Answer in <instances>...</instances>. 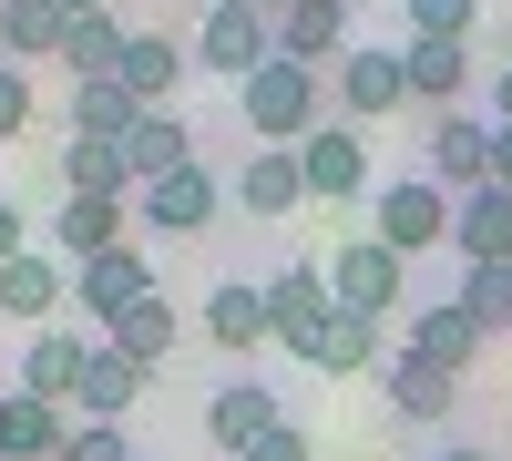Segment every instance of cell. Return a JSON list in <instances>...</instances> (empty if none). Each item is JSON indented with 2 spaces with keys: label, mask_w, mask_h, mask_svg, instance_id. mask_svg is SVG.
Masks as SVG:
<instances>
[{
  "label": "cell",
  "mask_w": 512,
  "mask_h": 461,
  "mask_svg": "<svg viewBox=\"0 0 512 461\" xmlns=\"http://www.w3.org/2000/svg\"><path fill=\"white\" fill-rule=\"evenodd\" d=\"M236 113H246V134L256 144H308L318 123H328V72H297V62H267L256 82H236Z\"/></svg>",
  "instance_id": "obj_1"
},
{
  "label": "cell",
  "mask_w": 512,
  "mask_h": 461,
  "mask_svg": "<svg viewBox=\"0 0 512 461\" xmlns=\"http://www.w3.org/2000/svg\"><path fill=\"white\" fill-rule=\"evenodd\" d=\"M451 216H461V195L431 185V175H390V185L369 195V236L400 246V257H431V246H451Z\"/></svg>",
  "instance_id": "obj_2"
},
{
  "label": "cell",
  "mask_w": 512,
  "mask_h": 461,
  "mask_svg": "<svg viewBox=\"0 0 512 461\" xmlns=\"http://www.w3.org/2000/svg\"><path fill=\"white\" fill-rule=\"evenodd\" d=\"M328 298L390 328V308L410 298V257H400V246H379V236H359V246H338V257H328Z\"/></svg>",
  "instance_id": "obj_3"
},
{
  "label": "cell",
  "mask_w": 512,
  "mask_h": 461,
  "mask_svg": "<svg viewBox=\"0 0 512 461\" xmlns=\"http://www.w3.org/2000/svg\"><path fill=\"white\" fill-rule=\"evenodd\" d=\"M185 52H195V72H216V82H256L277 62V21L267 11H205Z\"/></svg>",
  "instance_id": "obj_4"
},
{
  "label": "cell",
  "mask_w": 512,
  "mask_h": 461,
  "mask_svg": "<svg viewBox=\"0 0 512 461\" xmlns=\"http://www.w3.org/2000/svg\"><path fill=\"white\" fill-rule=\"evenodd\" d=\"M328 103L349 113V123H379V113H400V103H410V72H400V41H349V62L328 72Z\"/></svg>",
  "instance_id": "obj_5"
},
{
  "label": "cell",
  "mask_w": 512,
  "mask_h": 461,
  "mask_svg": "<svg viewBox=\"0 0 512 461\" xmlns=\"http://www.w3.org/2000/svg\"><path fill=\"white\" fill-rule=\"evenodd\" d=\"M297 164H308V195H328V205L379 195V175H369V123H349V113H328L318 134L297 144Z\"/></svg>",
  "instance_id": "obj_6"
},
{
  "label": "cell",
  "mask_w": 512,
  "mask_h": 461,
  "mask_svg": "<svg viewBox=\"0 0 512 461\" xmlns=\"http://www.w3.org/2000/svg\"><path fill=\"white\" fill-rule=\"evenodd\" d=\"M328 318H338V298H328V257H318V267H277V277H267V339H277L287 359H308Z\"/></svg>",
  "instance_id": "obj_7"
},
{
  "label": "cell",
  "mask_w": 512,
  "mask_h": 461,
  "mask_svg": "<svg viewBox=\"0 0 512 461\" xmlns=\"http://www.w3.org/2000/svg\"><path fill=\"white\" fill-rule=\"evenodd\" d=\"M144 298H154V267H144V246H134V236H123L113 257H93V267H72V308H82V318H103V339H113V328L134 318Z\"/></svg>",
  "instance_id": "obj_8"
},
{
  "label": "cell",
  "mask_w": 512,
  "mask_h": 461,
  "mask_svg": "<svg viewBox=\"0 0 512 461\" xmlns=\"http://www.w3.org/2000/svg\"><path fill=\"white\" fill-rule=\"evenodd\" d=\"M420 175L431 185H451V195H472V185H492V113H431V144H420Z\"/></svg>",
  "instance_id": "obj_9"
},
{
  "label": "cell",
  "mask_w": 512,
  "mask_h": 461,
  "mask_svg": "<svg viewBox=\"0 0 512 461\" xmlns=\"http://www.w3.org/2000/svg\"><path fill=\"white\" fill-rule=\"evenodd\" d=\"M267 21H277V62H297V72L349 62V0H297V11H267Z\"/></svg>",
  "instance_id": "obj_10"
},
{
  "label": "cell",
  "mask_w": 512,
  "mask_h": 461,
  "mask_svg": "<svg viewBox=\"0 0 512 461\" xmlns=\"http://www.w3.org/2000/svg\"><path fill=\"white\" fill-rule=\"evenodd\" d=\"M134 205H144L154 236H205V226H216V205H226V175H216V164H185V175L144 185Z\"/></svg>",
  "instance_id": "obj_11"
},
{
  "label": "cell",
  "mask_w": 512,
  "mask_h": 461,
  "mask_svg": "<svg viewBox=\"0 0 512 461\" xmlns=\"http://www.w3.org/2000/svg\"><path fill=\"white\" fill-rule=\"evenodd\" d=\"M369 380H379V400H390V421H451L461 410V380L431 369V359H410V349H390Z\"/></svg>",
  "instance_id": "obj_12"
},
{
  "label": "cell",
  "mask_w": 512,
  "mask_h": 461,
  "mask_svg": "<svg viewBox=\"0 0 512 461\" xmlns=\"http://www.w3.org/2000/svg\"><path fill=\"white\" fill-rule=\"evenodd\" d=\"M72 298V257H52V246H21L11 267H0V318L21 328H52V308Z\"/></svg>",
  "instance_id": "obj_13"
},
{
  "label": "cell",
  "mask_w": 512,
  "mask_h": 461,
  "mask_svg": "<svg viewBox=\"0 0 512 461\" xmlns=\"http://www.w3.org/2000/svg\"><path fill=\"white\" fill-rule=\"evenodd\" d=\"M123 236H134V216H123L113 195H52V257L93 267V257H113Z\"/></svg>",
  "instance_id": "obj_14"
},
{
  "label": "cell",
  "mask_w": 512,
  "mask_h": 461,
  "mask_svg": "<svg viewBox=\"0 0 512 461\" xmlns=\"http://www.w3.org/2000/svg\"><path fill=\"white\" fill-rule=\"evenodd\" d=\"M277 421H287V410H277V390H267V380H226L216 400H205V441H216L226 461H236V451H256Z\"/></svg>",
  "instance_id": "obj_15"
},
{
  "label": "cell",
  "mask_w": 512,
  "mask_h": 461,
  "mask_svg": "<svg viewBox=\"0 0 512 461\" xmlns=\"http://www.w3.org/2000/svg\"><path fill=\"white\" fill-rule=\"evenodd\" d=\"M185 72H195V52H185L175 31H134V41H123V72H113V82H123V93H134L144 113H164Z\"/></svg>",
  "instance_id": "obj_16"
},
{
  "label": "cell",
  "mask_w": 512,
  "mask_h": 461,
  "mask_svg": "<svg viewBox=\"0 0 512 461\" xmlns=\"http://www.w3.org/2000/svg\"><path fill=\"white\" fill-rule=\"evenodd\" d=\"M236 205H246V216H297V205H308V164H297L287 144H256L246 164H236Z\"/></svg>",
  "instance_id": "obj_17"
},
{
  "label": "cell",
  "mask_w": 512,
  "mask_h": 461,
  "mask_svg": "<svg viewBox=\"0 0 512 461\" xmlns=\"http://www.w3.org/2000/svg\"><path fill=\"white\" fill-rule=\"evenodd\" d=\"M400 349H410V359H431V369H451V380H461V369H472V349H482V318L461 308V298H431V308H420V318L400 328Z\"/></svg>",
  "instance_id": "obj_18"
},
{
  "label": "cell",
  "mask_w": 512,
  "mask_h": 461,
  "mask_svg": "<svg viewBox=\"0 0 512 461\" xmlns=\"http://www.w3.org/2000/svg\"><path fill=\"white\" fill-rule=\"evenodd\" d=\"M451 257H461V267H512V195H502V185H472V195H461Z\"/></svg>",
  "instance_id": "obj_19"
},
{
  "label": "cell",
  "mask_w": 512,
  "mask_h": 461,
  "mask_svg": "<svg viewBox=\"0 0 512 461\" xmlns=\"http://www.w3.org/2000/svg\"><path fill=\"white\" fill-rule=\"evenodd\" d=\"M82 359H93V339H72V328H31V349H21V380H11V390H31V400H62V410H72V390H82Z\"/></svg>",
  "instance_id": "obj_20"
},
{
  "label": "cell",
  "mask_w": 512,
  "mask_h": 461,
  "mask_svg": "<svg viewBox=\"0 0 512 461\" xmlns=\"http://www.w3.org/2000/svg\"><path fill=\"white\" fill-rule=\"evenodd\" d=\"M72 421L62 400H31V390H0V461H62Z\"/></svg>",
  "instance_id": "obj_21"
},
{
  "label": "cell",
  "mask_w": 512,
  "mask_h": 461,
  "mask_svg": "<svg viewBox=\"0 0 512 461\" xmlns=\"http://www.w3.org/2000/svg\"><path fill=\"white\" fill-rule=\"evenodd\" d=\"M205 339H216V349H277L267 339V277H216V298H205Z\"/></svg>",
  "instance_id": "obj_22"
},
{
  "label": "cell",
  "mask_w": 512,
  "mask_h": 461,
  "mask_svg": "<svg viewBox=\"0 0 512 461\" xmlns=\"http://www.w3.org/2000/svg\"><path fill=\"white\" fill-rule=\"evenodd\" d=\"M400 72H410V103H461L472 93V41H400Z\"/></svg>",
  "instance_id": "obj_23"
},
{
  "label": "cell",
  "mask_w": 512,
  "mask_h": 461,
  "mask_svg": "<svg viewBox=\"0 0 512 461\" xmlns=\"http://www.w3.org/2000/svg\"><path fill=\"white\" fill-rule=\"evenodd\" d=\"M134 390H144V359H123L113 339H93V359H82V390H72V410H82V421H123V410H134Z\"/></svg>",
  "instance_id": "obj_24"
},
{
  "label": "cell",
  "mask_w": 512,
  "mask_h": 461,
  "mask_svg": "<svg viewBox=\"0 0 512 461\" xmlns=\"http://www.w3.org/2000/svg\"><path fill=\"white\" fill-rule=\"evenodd\" d=\"M379 359H390V328L359 318V308H338L318 328V349H308V369H328V380H359V369H379Z\"/></svg>",
  "instance_id": "obj_25"
},
{
  "label": "cell",
  "mask_w": 512,
  "mask_h": 461,
  "mask_svg": "<svg viewBox=\"0 0 512 461\" xmlns=\"http://www.w3.org/2000/svg\"><path fill=\"white\" fill-rule=\"evenodd\" d=\"M123 41H134L123 11H82V21L62 31V72H72V82H113V72H123Z\"/></svg>",
  "instance_id": "obj_26"
},
{
  "label": "cell",
  "mask_w": 512,
  "mask_h": 461,
  "mask_svg": "<svg viewBox=\"0 0 512 461\" xmlns=\"http://www.w3.org/2000/svg\"><path fill=\"white\" fill-rule=\"evenodd\" d=\"M62 0H0V62H62Z\"/></svg>",
  "instance_id": "obj_27"
},
{
  "label": "cell",
  "mask_w": 512,
  "mask_h": 461,
  "mask_svg": "<svg viewBox=\"0 0 512 461\" xmlns=\"http://www.w3.org/2000/svg\"><path fill=\"white\" fill-rule=\"evenodd\" d=\"M62 195H113V205H134V164H123V144L62 134Z\"/></svg>",
  "instance_id": "obj_28"
},
{
  "label": "cell",
  "mask_w": 512,
  "mask_h": 461,
  "mask_svg": "<svg viewBox=\"0 0 512 461\" xmlns=\"http://www.w3.org/2000/svg\"><path fill=\"white\" fill-rule=\"evenodd\" d=\"M134 123H144V103L123 82H72V103H62V134H93V144H123Z\"/></svg>",
  "instance_id": "obj_29"
},
{
  "label": "cell",
  "mask_w": 512,
  "mask_h": 461,
  "mask_svg": "<svg viewBox=\"0 0 512 461\" xmlns=\"http://www.w3.org/2000/svg\"><path fill=\"white\" fill-rule=\"evenodd\" d=\"M123 164H134V195H144V185H164V175H185L195 144H185V123H175V113H144L134 134H123Z\"/></svg>",
  "instance_id": "obj_30"
},
{
  "label": "cell",
  "mask_w": 512,
  "mask_h": 461,
  "mask_svg": "<svg viewBox=\"0 0 512 461\" xmlns=\"http://www.w3.org/2000/svg\"><path fill=\"white\" fill-rule=\"evenodd\" d=\"M175 328H185V318H175V298H164V287H154V298H144L134 318H123V328H113V349H123V359H144V369H154L164 349H175Z\"/></svg>",
  "instance_id": "obj_31"
},
{
  "label": "cell",
  "mask_w": 512,
  "mask_h": 461,
  "mask_svg": "<svg viewBox=\"0 0 512 461\" xmlns=\"http://www.w3.org/2000/svg\"><path fill=\"white\" fill-rule=\"evenodd\" d=\"M482 0H400V41H472Z\"/></svg>",
  "instance_id": "obj_32"
},
{
  "label": "cell",
  "mask_w": 512,
  "mask_h": 461,
  "mask_svg": "<svg viewBox=\"0 0 512 461\" xmlns=\"http://www.w3.org/2000/svg\"><path fill=\"white\" fill-rule=\"evenodd\" d=\"M451 298L482 318V339H502V328H512V267H461V287H451Z\"/></svg>",
  "instance_id": "obj_33"
},
{
  "label": "cell",
  "mask_w": 512,
  "mask_h": 461,
  "mask_svg": "<svg viewBox=\"0 0 512 461\" xmlns=\"http://www.w3.org/2000/svg\"><path fill=\"white\" fill-rule=\"evenodd\" d=\"M62 461H144V451H134V431H123V421H72Z\"/></svg>",
  "instance_id": "obj_34"
},
{
  "label": "cell",
  "mask_w": 512,
  "mask_h": 461,
  "mask_svg": "<svg viewBox=\"0 0 512 461\" xmlns=\"http://www.w3.org/2000/svg\"><path fill=\"white\" fill-rule=\"evenodd\" d=\"M31 113H41V103H31V72H21V62H0V144L31 134Z\"/></svg>",
  "instance_id": "obj_35"
},
{
  "label": "cell",
  "mask_w": 512,
  "mask_h": 461,
  "mask_svg": "<svg viewBox=\"0 0 512 461\" xmlns=\"http://www.w3.org/2000/svg\"><path fill=\"white\" fill-rule=\"evenodd\" d=\"M236 461H318V441L297 431V421H277L267 441H256V451H236Z\"/></svg>",
  "instance_id": "obj_36"
},
{
  "label": "cell",
  "mask_w": 512,
  "mask_h": 461,
  "mask_svg": "<svg viewBox=\"0 0 512 461\" xmlns=\"http://www.w3.org/2000/svg\"><path fill=\"white\" fill-rule=\"evenodd\" d=\"M21 246H31V226H21V205H11V195H0V267H11V257H21Z\"/></svg>",
  "instance_id": "obj_37"
},
{
  "label": "cell",
  "mask_w": 512,
  "mask_h": 461,
  "mask_svg": "<svg viewBox=\"0 0 512 461\" xmlns=\"http://www.w3.org/2000/svg\"><path fill=\"white\" fill-rule=\"evenodd\" d=\"M492 185L512 195V123H492Z\"/></svg>",
  "instance_id": "obj_38"
},
{
  "label": "cell",
  "mask_w": 512,
  "mask_h": 461,
  "mask_svg": "<svg viewBox=\"0 0 512 461\" xmlns=\"http://www.w3.org/2000/svg\"><path fill=\"white\" fill-rule=\"evenodd\" d=\"M492 123H512V62L492 72Z\"/></svg>",
  "instance_id": "obj_39"
},
{
  "label": "cell",
  "mask_w": 512,
  "mask_h": 461,
  "mask_svg": "<svg viewBox=\"0 0 512 461\" xmlns=\"http://www.w3.org/2000/svg\"><path fill=\"white\" fill-rule=\"evenodd\" d=\"M431 461H492V451H472V441H441V451H431Z\"/></svg>",
  "instance_id": "obj_40"
},
{
  "label": "cell",
  "mask_w": 512,
  "mask_h": 461,
  "mask_svg": "<svg viewBox=\"0 0 512 461\" xmlns=\"http://www.w3.org/2000/svg\"><path fill=\"white\" fill-rule=\"evenodd\" d=\"M62 11H72V21H82V11H113V0H62Z\"/></svg>",
  "instance_id": "obj_41"
},
{
  "label": "cell",
  "mask_w": 512,
  "mask_h": 461,
  "mask_svg": "<svg viewBox=\"0 0 512 461\" xmlns=\"http://www.w3.org/2000/svg\"><path fill=\"white\" fill-rule=\"evenodd\" d=\"M216 11H267V0H216Z\"/></svg>",
  "instance_id": "obj_42"
},
{
  "label": "cell",
  "mask_w": 512,
  "mask_h": 461,
  "mask_svg": "<svg viewBox=\"0 0 512 461\" xmlns=\"http://www.w3.org/2000/svg\"><path fill=\"white\" fill-rule=\"evenodd\" d=\"M267 11H297V0H267Z\"/></svg>",
  "instance_id": "obj_43"
},
{
  "label": "cell",
  "mask_w": 512,
  "mask_h": 461,
  "mask_svg": "<svg viewBox=\"0 0 512 461\" xmlns=\"http://www.w3.org/2000/svg\"><path fill=\"white\" fill-rule=\"evenodd\" d=\"M349 11H369V0H349Z\"/></svg>",
  "instance_id": "obj_44"
}]
</instances>
